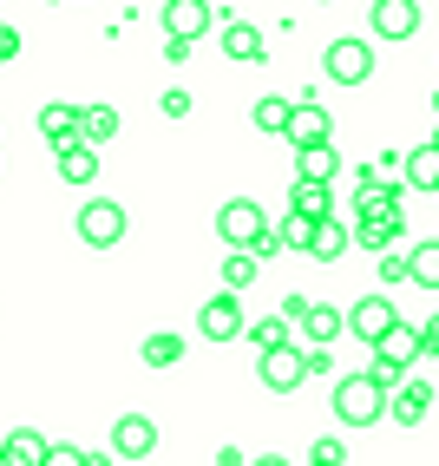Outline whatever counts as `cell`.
Returning <instances> with one entry per match:
<instances>
[{
	"instance_id": "60d3db41",
	"label": "cell",
	"mask_w": 439,
	"mask_h": 466,
	"mask_svg": "<svg viewBox=\"0 0 439 466\" xmlns=\"http://www.w3.org/2000/svg\"><path fill=\"white\" fill-rule=\"evenodd\" d=\"M433 145H439V132H433Z\"/></svg>"
},
{
	"instance_id": "d6a6232c",
	"label": "cell",
	"mask_w": 439,
	"mask_h": 466,
	"mask_svg": "<svg viewBox=\"0 0 439 466\" xmlns=\"http://www.w3.org/2000/svg\"><path fill=\"white\" fill-rule=\"evenodd\" d=\"M40 466H85V453L66 447V441H46V460H40Z\"/></svg>"
},
{
	"instance_id": "d6986e66",
	"label": "cell",
	"mask_w": 439,
	"mask_h": 466,
	"mask_svg": "<svg viewBox=\"0 0 439 466\" xmlns=\"http://www.w3.org/2000/svg\"><path fill=\"white\" fill-rule=\"evenodd\" d=\"M40 138L46 145H73L79 138V106H40Z\"/></svg>"
},
{
	"instance_id": "74e56055",
	"label": "cell",
	"mask_w": 439,
	"mask_h": 466,
	"mask_svg": "<svg viewBox=\"0 0 439 466\" xmlns=\"http://www.w3.org/2000/svg\"><path fill=\"white\" fill-rule=\"evenodd\" d=\"M249 466H289V460H282V453H256V460H249Z\"/></svg>"
},
{
	"instance_id": "f1b7e54d",
	"label": "cell",
	"mask_w": 439,
	"mask_h": 466,
	"mask_svg": "<svg viewBox=\"0 0 439 466\" xmlns=\"http://www.w3.org/2000/svg\"><path fill=\"white\" fill-rule=\"evenodd\" d=\"M256 269H263L256 250H230L224 257V289H249V283H256Z\"/></svg>"
},
{
	"instance_id": "603a6c76",
	"label": "cell",
	"mask_w": 439,
	"mask_h": 466,
	"mask_svg": "<svg viewBox=\"0 0 439 466\" xmlns=\"http://www.w3.org/2000/svg\"><path fill=\"white\" fill-rule=\"evenodd\" d=\"M406 191H439V145H420L406 158Z\"/></svg>"
},
{
	"instance_id": "8fae6325",
	"label": "cell",
	"mask_w": 439,
	"mask_h": 466,
	"mask_svg": "<svg viewBox=\"0 0 439 466\" xmlns=\"http://www.w3.org/2000/svg\"><path fill=\"white\" fill-rule=\"evenodd\" d=\"M151 447H158V427L145 414H118L112 420V460H151Z\"/></svg>"
},
{
	"instance_id": "ac0fdd59",
	"label": "cell",
	"mask_w": 439,
	"mask_h": 466,
	"mask_svg": "<svg viewBox=\"0 0 439 466\" xmlns=\"http://www.w3.org/2000/svg\"><path fill=\"white\" fill-rule=\"evenodd\" d=\"M361 250H387V243L400 237V217H367V210H354V230H348Z\"/></svg>"
},
{
	"instance_id": "d4e9b609",
	"label": "cell",
	"mask_w": 439,
	"mask_h": 466,
	"mask_svg": "<svg viewBox=\"0 0 439 466\" xmlns=\"http://www.w3.org/2000/svg\"><path fill=\"white\" fill-rule=\"evenodd\" d=\"M406 269H414V283H420V289H439V237L414 243V257H406Z\"/></svg>"
},
{
	"instance_id": "cb8c5ba5",
	"label": "cell",
	"mask_w": 439,
	"mask_h": 466,
	"mask_svg": "<svg viewBox=\"0 0 439 466\" xmlns=\"http://www.w3.org/2000/svg\"><path fill=\"white\" fill-rule=\"evenodd\" d=\"M289 210H302V217H334V204H328V184H315V177H295Z\"/></svg>"
},
{
	"instance_id": "ffe728a7",
	"label": "cell",
	"mask_w": 439,
	"mask_h": 466,
	"mask_svg": "<svg viewBox=\"0 0 439 466\" xmlns=\"http://www.w3.org/2000/svg\"><path fill=\"white\" fill-rule=\"evenodd\" d=\"M348 224H334V217H322V224H315V237H308V257H315V263H334L341 250H348Z\"/></svg>"
},
{
	"instance_id": "7402d4cb",
	"label": "cell",
	"mask_w": 439,
	"mask_h": 466,
	"mask_svg": "<svg viewBox=\"0 0 439 466\" xmlns=\"http://www.w3.org/2000/svg\"><path fill=\"white\" fill-rule=\"evenodd\" d=\"M334 171H341L334 145H302V151H295V177H315V184H328Z\"/></svg>"
},
{
	"instance_id": "4316f807",
	"label": "cell",
	"mask_w": 439,
	"mask_h": 466,
	"mask_svg": "<svg viewBox=\"0 0 439 466\" xmlns=\"http://www.w3.org/2000/svg\"><path fill=\"white\" fill-rule=\"evenodd\" d=\"M315 224H322V217H302V210H289V217H282V224H275L282 250H308V237H315Z\"/></svg>"
},
{
	"instance_id": "277c9868",
	"label": "cell",
	"mask_w": 439,
	"mask_h": 466,
	"mask_svg": "<svg viewBox=\"0 0 439 466\" xmlns=\"http://www.w3.org/2000/svg\"><path fill=\"white\" fill-rule=\"evenodd\" d=\"M282 316H289V322L302 329V341H315V349H328V341H334L341 329H348L334 302H308V296H289V309H282Z\"/></svg>"
},
{
	"instance_id": "b9f144b4",
	"label": "cell",
	"mask_w": 439,
	"mask_h": 466,
	"mask_svg": "<svg viewBox=\"0 0 439 466\" xmlns=\"http://www.w3.org/2000/svg\"><path fill=\"white\" fill-rule=\"evenodd\" d=\"M53 7H59V0H53Z\"/></svg>"
},
{
	"instance_id": "7a4b0ae2",
	"label": "cell",
	"mask_w": 439,
	"mask_h": 466,
	"mask_svg": "<svg viewBox=\"0 0 439 466\" xmlns=\"http://www.w3.org/2000/svg\"><path fill=\"white\" fill-rule=\"evenodd\" d=\"M263 230H269V210H263L256 198H230L224 210H216V237H224L230 250H249Z\"/></svg>"
},
{
	"instance_id": "4fadbf2b",
	"label": "cell",
	"mask_w": 439,
	"mask_h": 466,
	"mask_svg": "<svg viewBox=\"0 0 439 466\" xmlns=\"http://www.w3.org/2000/svg\"><path fill=\"white\" fill-rule=\"evenodd\" d=\"M426 408H433V381H400V388H387V420H400V427H420L426 420Z\"/></svg>"
},
{
	"instance_id": "836d02e7",
	"label": "cell",
	"mask_w": 439,
	"mask_h": 466,
	"mask_svg": "<svg viewBox=\"0 0 439 466\" xmlns=\"http://www.w3.org/2000/svg\"><path fill=\"white\" fill-rule=\"evenodd\" d=\"M367 375L381 381V388H400V381H406V368H394V361H381V355H374V361H367Z\"/></svg>"
},
{
	"instance_id": "2e32d148",
	"label": "cell",
	"mask_w": 439,
	"mask_h": 466,
	"mask_svg": "<svg viewBox=\"0 0 439 466\" xmlns=\"http://www.w3.org/2000/svg\"><path fill=\"white\" fill-rule=\"evenodd\" d=\"M224 59H236V66H249V59H269L263 53V34L249 20H224Z\"/></svg>"
},
{
	"instance_id": "30bf717a",
	"label": "cell",
	"mask_w": 439,
	"mask_h": 466,
	"mask_svg": "<svg viewBox=\"0 0 439 466\" xmlns=\"http://www.w3.org/2000/svg\"><path fill=\"white\" fill-rule=\"evenodd\" d=\"M197 329H204V341H236V335H243V302H236V289L210 296V302L197 309Z\"/></svg>"
},
{
	"instance_id": "484cf974",
	"label": "cell",
	"mask_w": 439,
	"mask_h": 466,
	"mask_svg": "<svg viewBox=\"0 0 439 466\" xmlns=\"http://www.w3.org/2000/svg\"><path fill=\"white\" fill-rule=\"evenodd\" d=\"M243 335L256 341V355L263 349H282V341H289V316H256V322H243Z\"/></svg>"
},
{
	"instance_id": "8992f818",
	"label": "cell",
	"mask_w": 439,
	"mask_h": 466,
	"mask_svg": "<svg viewBox=\"0 0 439 466\" xmlns=\"http://www.w3.org/2000/svg\"><path fill=\"white\" fill-rule=\"evenodd\" d=\"M165 40H204L210 34V26H216V7H210V0H165Z\"/></svg>"
},
{
	"instance_id": "5b68a950",
	"label": "cell",
	"mask_w": 439,
	"mask_h": 466,
	"mask_svg": "<svg viewBox=\"0 0 439 466\" xmlns=\"http://www.w3.org/2000/svg\"><path fill=\"white\" fill-rule=\"evenodd\" d=\"M79 237L92 243V250H112V243H125V204L85 198V204H79Z\"/></svg>"
},
{
	"instance_id": "6da1fadb",
	"label": "cell",
	"mask_w": 439,
	"mask_h": 466,
	"mask_svg": "<svg viewBox=\"0 0 439 466\" xmlns=\"http://www.w3.org/2000/svg\"><path fill=\"white\" fill-rule=\"evenodd\" d=\"M334 420H341V427H374V420H387V388L374 381V375L334 381Z\"/></svg>"
},
{
	"instance_id": "83f0119b",
	"label": "cell",
	"mask_w": 439,
	"mask_h": 466,
	"mask_svg": "<svg viewBox=\"0 0 439 466\" xmlns=\"http://www.w3.org/2000/svg\"><path fill=\"white\" fill-rule=\"evenodd\" d=\"M184 361V335H145V368H177Z\"/></svg>"
},
{
	"instance_id": "f546056e",
	"label": "cell",
	"mask_w": 439,
	"mask_h": 466,
	"mask_svg": "<svg viewBox=\"0 0 439 466\" xmlns=\"http://www.w3.org/2000/svg\"><path fill=\"white\" fill-rule=\"evenodd\" d=\"M289 112H295V99H256V132H289Z\"/></svg>"
},
{
	"instance_id": "3957f363",
	"label": "cell",
	"mask_w": 439,
	"mask_h": 466,
	"mask_svg": "<svg viewBox=\"0 0 439 466\" xmlns=\"http://www.w3.org/2000/svg\"><path fill=\"white\" fill-rule=\"evenodd\" d=\"M256 381H263L269 394H295V388L308 381V349H295V341H282V349H263Z\"/></svg>"
},
{
	"instance_id": "7c38bea8",
	"label": "cell",
	"mask_w": 439,
	"mask_h": 466,
	"mask_svg": "<svg viewBox=\"0 0 439 466\" xmlns=\"http://www.w3.org/2000/svg\"><path fill=\"white\" fill-rule=\"evenodd\" d=\"M328 132H334V126H328V112L315 106V92H302L295 112H289V132H282V138L302 151V145H328Z\"/></svg>"
},
{
	"instance_id": "1f68e13d",
	"label": "cell",
	"mask_w": 439,
	"mask_h": 466,
	"mask_svg": "<svg viewBox=\"0 0 439 466\" xmlns=\"http://www.w3.org/2000/svg\"><path fill=\"white\" fill-rule=\"evenodd\" d=\"M191 106H197V99H191L184 86H171L165 99H158V112H165V118H191Z\"/></svg>"
},
{
	"instance_id": "44dd1931",
	"label": "cell",
	"mask_w": 439,
	"mask_h": 466,
	"mask_svg": "<svg viewBox=\"0 0 439 466\" xmlns=\"http://www.w3.org/2000/svg\"><path fill=\"white\" fill-rule=\"evenodd\" d=\"M79 138L85 145H112L118 138V112L112 106H79Z\"/></svg>"
},
{
	"instance_id": "52a82bcc",
	"label": "cell",
	"mask_w": 439,
	"mask_h": 466,
	"mask_svg": "<svg viewBox=\"0 0 439 466\" xmlns=\"http://www.w3.org/2000/svg\"><path fill=\"white\" fill-rule=\"evenodd\" d=\"M367 26H374V40H414L420 34V0H374Z\"/></svg>"
},
{
	"instance_id": "e575fe53",
	"label": "cell",
	"mask_w": 439,
	"mask_h": 466,
	"mask_svg": "<svg viewBox=\"0 0 439 466\" xmlns=\"http://www.w3.org/2000/svg\"><path fill=\"white\" fill-rule=\"evenodd\" d=\"M381 283H414V269H406V257H381Z\"/></svg>"
},
{
	"instance_id": "4dcf8cb0",
	"label": "cell",
	"mask_w": 439,
	"mask_h": 466,
	"mask_svg": "<svg viewBox=\"0 0 439 466\" xmlns=\"http://www.w3.org/2000/svg\"><path fill=\"white\" fill-rule=\"evenodd\" d=\"M308 466H348V447H341L334 433H328V441H315V447H308Z\"/></svg>"
},
{
	"instance_id": "8d00e7d4",
	"label": "cell",
	"mask_w": 439,
	"mask_h": 466,
	"mask_svg": "<svg viewBox=\"0 0 439 466\" xmlns=\"http://www.w3.org/2000/svg\"><path fill=\"white\" fill-rule=\"evenodd\" d=\"M420 355H439V316L420 322Z\"/></svg>"
},
{
	"instance_id": "9c48e42d",
	"label": "cell",
	"mask_w": 439,
	"mask_h": 466,
	"mask_svg": "<svg viewBox=\"0 0 439 466\" xmlns=\"http://www.w3.org/2000/svg\"><path fill=\"white\" fill-rule=\"evenodd\" d=\"M328 79H334V86L374 79V46H367V40H334V46H328Z\"/></svg>"
},
{
	"instance_id": "ba28073f",
	"label": "cell",
	"mask_w": 439,
	"mask_h": 466,
	"mask_svg": "<svg viewBox=\"0 0 439 466\" xmlns=\"http://www.w3.org/2000/svg\"><path fill=\"white\" fill-rule=\"evenodd\" d=\"M341 322H348V335H361L367 349H374V341H381V335L400 322V309H394L387 296H361L354 309H341Z\"/></svg>"
},
{
	"instance_id": "f35d334b",
	"label": "cell",
	"mask_w": 439,
	"mask_h": 466,
	"mask_svg": "<svg viewBox=\"0 0 439 466\" xmlns=\"http://www.w3.org/2000/svg\"><path fill=\"white\" fill-rule=\"evenodd\" d=\"M85 466H112V453H85Z\"/></svg>"
},
{
	"instance_id": "d590c367",
	"label": "cell",
	"mask_w": 439,
	"mask_h": 466,
	"mask_svg": "<svg viewBox=\"0 0 439 466\" xmlns=\"http://www.w3.org/2000/svg\"><path fill=\"white\" fill-rule=\"evenodd\" d=\"M7 59H20V26H0V66Z\"/></svg>"
},
{
	"instance_id": "e0dca14e",
	"label": "cell",
	"mask_w": 439,
	"mask_h": 466,
	"mask_svg": "<svg viewBox=\"0 0 439 466\" xmlns=\"http://www.w3.org/2000/svg\"><path fill=\"white\" fill-rule=\"evenodd\" d=\"M40 460H46V441L34 427H14L7 441H0V466H40Z\"/></svg>"
},
{
	"instance_id": "ab89813d",
	"label": "cell",
	"mask_w": 439,
	"mask_h": 466,
	"mask_svg": "<svg viewBox=\"0 0 439 466\" xmlns=\"http://www.w3.org/2000/svg\"><path fill=\"white\" fill-rule=\"evenodd\" d=\"M433 112H439V92H433Z\"/></svg>"
},
{
	"instance_id": "9a60e30c",
	"label": "cell",
	"mask_w": 439,
	"mask_h": 466,
	"mask_svg": "<svg viewBox=\"0 0 439 466\" xmlns=\"http://www.w3.org/2000/svg\"><path fill=\"white\" fill-rule=\"evenodd\" d=\"M59 177H66V184H92V177H99V145H85V138L59 145Z\"/></svg>"
},
{
	"instance_id": "5bb4252c",
	"label": "cell",
	"mask_w": 439,
	"mask_h": 466,
	"mask_svg": "<svg viewBox=\"0 0 439 466\" xmlns=\"http://www.w3.org/2000/svg\"><path fill=\"white\" fill-rule=\"evenodd\" d=\"M374 355L394 361V368H414V361H420V322H414V316H400L381 341H374Z\"/></svg>"
}]
</instances>
